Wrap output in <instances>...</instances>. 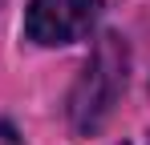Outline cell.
Masks as SVG:
<instances>
[{"label": "cell", "instance_id": "1", "mask_svg": "<svg viewBox=\"0 0 150 145\" xmlns=\"http://www.w3.org/2000/svg\"><path fill=\"white\" fill-rule=\"evenodd\" d=\"M126 61H130L126 45L114 32H105L93 48L85 72H81V81H77L73 97H69V117H73L77 129H98L110 117L118 93L126 89Z\"/></svg>", "mask_w": 150, "mask_h": 145}, {"label": "cell", "instance_id": "2", "mask_svg": "<svg viewBox=\"0 0 150 145\" xmlns=\"http://www.w3.org/2000/svg\"><path fill=\"white\" fill-rule=\"evenodd\" d=\"M101 12V0H33L28 4V40L37 45H73L81 40Z\"/></svg>", "mask_w": 150, "mask_h": 145}]
</instances>
